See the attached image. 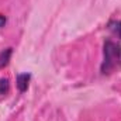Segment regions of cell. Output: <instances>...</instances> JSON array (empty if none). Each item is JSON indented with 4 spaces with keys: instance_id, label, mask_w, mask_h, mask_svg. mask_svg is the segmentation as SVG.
<instances>
[{
    "instance_id": "1",
    "label": "cell",
    "mask_w": 121,
    "mask_h": 121,
    "mask_svg": "<svg viewBox=\"0 0 121 121\" xmlns=\"http://www.w3.org/2000/svg\"><path fill=\"white\" fill-rule=\"evenodd\" d=\"M121 69V45L107 39L103 47V62L100 72L103 75H111Z\"/></svg>"
},
{
    "instance_id": "3",
    "label": "cell",
    "mask_w": 121,
    "mask_h": 121,
    "mask_svg": "<svg viewBox=\"0 0 121 121\" xmlns=\"http://www.w3.org/2000/svg\"><path fill=\"white\" fill-rule=\"evenodd\" d=\"M11 54H13V48H6L0 52V69H4L9 62H10V58H11Z\"/></svg>"
},
{
    "instance_id": "2",
    "label": "cell",
    "mask_w": 121,
    "mask_h": 121,
    "mask_svg": "<svg viewBox=\"0 0 121 121\" xmlns=\"http://www.w3.org/2000/svg\"><path fill=\"white\" fill-rule=\"evenodd\" d=\"M30 80H31V75L30 73H20L17 75V89L24 93V91L28 89V85H30Z\"/></svg>"
},
{
    "instance_id": "5",
    "label": "cell",
    "mask_w": 121,
    "mask_h": 121,
    "mask_svg": "<svg viewBox=\"0 0 121 121\" xmlns=\"http://www.w3.org/2000/svg\"><path fill=\"white\" fill-rule=\"evenodd\" d=\"M10 91V82L7 78L0 79V96H6Z\"/></svg>"
},
{
    "instance_id": "6",
    "label": "cell",
    "mask_w": 121,
    "mask_h": 121,
    "mask_svg": "<svg viewBox=\"0 0 121 121\" xmlns=\"http://www.w3.org/2000/svg\"><path fill=\"white\" fill-rule=\"evenodd\" d=\"M6 23H7V18H6V16L0 14V28H1V27H4V26H6Z\"/></svg>"
},
{
    "instance_id": "4",
    "label": "cell",
    "mask_w": 121,
    "mask_h": 121,
    "mask_svg": "<svg viewBox=\"0 0 121 121\" xmlns=\"http://www.w3.org/2000/svg\"><path fill=\"white\" fill-rule=\"evenodd\" d=\"M108 30L121 39V20H111L108 23Z\"/></svg>"
}]
</instances>
